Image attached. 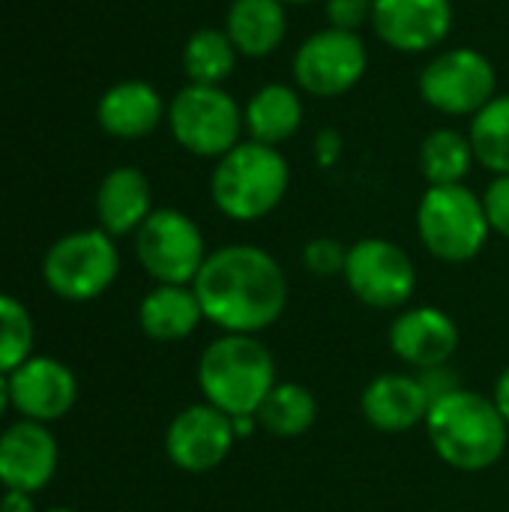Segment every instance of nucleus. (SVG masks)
<instances>
[{
	"mask_svg": "<svg viewBox=\"0 0 509 512\" xmlns=\"http://www.w3.org/2000/svg\"><path fill=\"white\" fill-rule=\"evenodd\" d=\"M204 321L222 333L258 336L270 330L288 306V276L261 246L231 243L207 255L192 282Z\"/></svg>",
	"mask_w": 509,
	"mask_h": 512,
	"instance_id": "nucleus-1",
	"label": "nucleus"
},
{
	"mask_svg": "<svg viewBox=\"0 0 509 512\" xmlns=\"http://www.w3.org/2000/svg\"><path fill=\"white\" fill-rule=\"evenodd\" d=\"M423 426L435 456L462 474L489 471L507 453L509 426L495 399L468 387L435 399Z\"/></svg>",
	"mask_w": 509,
	"mask_h": 512,
	"instance_id": "nucleus-2",
	"label": "nucleus"
},
{
	"mask_svg": "<svg viewBox=\"0 0 509 512\" xmlns=\"http://www.w3.org/2000/svg\"><path fill=\"white\" fill-rule=\"evenodd\" d=\"M198 390L204 402L228 417H255L279 384L276 357L258 336L222 333L198 357Z\"/></svg>",
	"mask_w": 509,
	"mask_h": 512,
	"instance_id": "nucleus-3",
	"label": "nucleus"
},
{
	"mask_svg": "<svg viewBox=\"0 0 509 512\" xmlns=\"http://www.w3.org/2000/svg\"><path fill=\"white\" fill-rule=\"evenodd\" d=\"M291 168L279 147L240 141L210 174V198L231 222H258L270 216L288 195Z\"/></svg>",
	"mask_w": 509,
	"mask_h": 512,
	"instance_id": "nucleus-4",
	"label": "nucleus"
},
{
	"mask_svg": "<svg viewBox=\"0 0 509 512\" xmlns=\"http://www.w3.org/2000/svg\"><path fill=\"white\" fill-rule=\"evenodd\" d=\"M492 225L483 195L456 186H429L417 204V237L423 249L444 264L474 261L489 243Z\"/></svg>",
	"mask_w": 509,
	"mask_h": 512,
	"instance_id": "nucleus-5",
	"label": "nucleus"
},
{
	"mask_svg": "<svg viewBox=\"0 0 509 512\" xmlns=\"http://www.w3.org/2000/svg\"><path fill=\"white\" fill-rule=\"evenodd\" d=\"M120 273L114 237L102 228H84L54 240L42 258L48 291L66 303H90L102 297Z\"/></svg>",
	"mask_w": 509,
	"mask_h": 512,
	"instance_id": "nucleus-6",
	"label": "nucleus"
},
{
	"mask_svg": "<svg viewBox=\"0 0 509 512\" xmlns=\"http://www.w3.org/2000/svg\"><path fill=\"white\" fill-rule=\"evenodd\" d=\"M168 129L174 141L201 159H222L243 141V108L225 87L186 84L168 105Z\"/></svg>",
	"mask_w": 509,
	"mask_h": 512,
	"instance_id": "nucleus-7",
	"label": "nucleus"
},
{
	"mask_svg": "<svg viewBox=\"0 0 509 512\" xmlns=\"http://www.w3.org/2000/svg\"><path fill=\"white\" fill-rule=\"evenodd\" d=\"M429 108L450 117H474L498 96V72L492 60L468 45L438 51L417 78Z\"/></svg>",
	"mask_w": 509,
	"mask_h": 512,
	"instance_id": "nucleus-8",
	"label": "nucleus"
},
{
	"mask_svg": "<svg viewBox=\"0 0 509 512\" xmlns=\"http://www.w3.org/2000/svg\"><path fill=\"white\" fill-rule=\"evenodd\" d=\"M207 255L198 222L183 210L159 207L135 231V258L156 285H192Z\"/></svg>",
	"mask_w": 509,
	"mask_h": 512,
	"instance_id": "nucleus-9",
	"label": "nucleus"
},
{
	"mask_svg": "<svg viewBox=\"0 0 509 512\" xmlns=\"http://www.w3.org/2000/svg\"><path fill=\"white\" fill-rule=\"evenodd\" d=\"M348 291L369 309H405L417 291V267L411 255L384 237H363L348 246L342 273Z\"/></svg>",
	"mask_w": 509,
	"mask_h": 512,
	"instance_id": "nucleus-10",
	"label": "nucleus"
},
{
	"mask_svg": "<svg viewBox=\"0 0 509 512\" xmlns=\"http://www.w3.org/2000/svg\"><path fill=\"white\" fill-rule=\"evenodd\" d=\"M366 66L369 51L360 33L324 27L294 51V84L315 99H336L360 84Z\"/></svg>",
	"mask_w": 509,
	"mask_h": 512,
	"instance_id": "nucleus-11",
	"label": "nucleus"
},
{
	"mask_svg": "<svg viewBox=\"0 0 509 512\" xmlns=\"http://www.w3.org/2000/svg\"><path fill=\"white\" fill-rule=\"evenodd\" d=\"M237 432L234 417L198 402L183 408L165 429V456L183 474H210L234 450Z\"/></svg>",
	"mask_w": 509,
	"mask_h": 512,
	"instance_id": "nucleus-12",
	"label": "nucleus"
},
{
	"mask_svg": "<svg viewBox=\"0 0 509 512\" xmlns=\"http://www.w3.org/2000/svg\"><path fill=\"white\" fill-rule=\"evenodd\" d=\"M9 393L12 411L21 420L51 426L75 408L78 378L63 360L33 354L9 375Z\"/></svg>",
	"mask_w": 509,
	"mask_h": 512,
	"instance_id": "nucleus-13",
	"label": "nucleus"
},
{
	"mask_svg": "<svg viewBox=\"0 0 509 512\" xmlns=\"http://www.w3.org/2000/svg\"><path fill=\"white\" fill-rule=\"evenodd\" d=\"M372 30L399 54H426L453 30V0H372Z\"/></svg>",
	"mask_w": 509,
	"mask_h": 512,
	"instance_id": "nucleus-14",
	"label": "nucleus"
},
{
	"mask_svg": "<svg viewBox=\"0 0 509 512\" xmlns=\"http://www.w3.org/2000/svg\"><path fill=\"white\" fill-rule=\"evenodd\" d=\"M390 351L411 369L429 372L450 366L462 345L459 324L438 306H411L402 309L387 330Z\"/></svg>",
	"mask_w": 509,
	"mask_h": 512,
	"instance_id": "nucleus-15",
	"label": "nucleus"
},
{
	"mask_svg": "<svg viewBox=\"0 0 509 512\" xmlns=\"http://www.w3.org/2000/svg\"><path fill=\"white\" fill-rule=\"evenodd\" d=\"M60 465V447L45 423L15 420L0 432V486L15 492H42Z\"/></svg>",
	"mask_w": 509,
	"mask_h": 512,
	"instance_id": "nucleus-16",
	"label": "nucleus"
},
{
	"mask_svg": "<svg viewBox=\"0 0 509 512\" xmlns=\"http://www.w3.org/2000/svg\"><path fill=\"white\" fill-rule=\"evenodd\" d=\"M432 399L420 381V375L408 372H384L372 378L360 396L363 420L387 435H402L426 423Z\"/></svg>",
	"mask_w": 509,
	"mask_h": 512,
	"instance_id": "nucleus-17",
	"label": "nucleus"
},
{
	"mask_svg": "<svg viewBox=\"0 0 509 512\" xmlns=\"http://www.w3.org/2000/svg\"><path fill=\"white\" fill-rule=\"evenodd\" d=\"M168 117V105L162 102L159 90L147 81L129 78L111 84L96 105V120L105 135L120 141H138L159 129Z\"/></svg>",
	"mask_w": 509,
	"mask_h": 512,
	"instance_id": "nucleus-18",
	"label": "nucleus"
},
{
	"mask_svg": "<svg viewBox=\"0 0 509 512\" xmlns=\"http://www.w3.org/2000/svg\"><path fill=\"white\" fill-rule=\"evenodd\" d=\"M153 213V192L144 171L132 165L111 168L96 189V219L111 237L135 234Z\"/></svg>",
	"mask_w": 509,
	"mask_h": 512,
	"instance_id": "nucleus-19",
	"label": "nucleus"
},
{
	"mask_svg": "<svg viewBox=\"0 0 509 512\" xmlns=\"http://www.w3.org/2000/svg\"><path fill=\"white\" fill-rule=\"evenodd\" d=\"M243 126H246V138L258 144H270V147L285 144L303 126V99L297 87L282 81H270L258 87L243 105Z\"/></svg>",
	"mask_w": 509,
	"mask_h": 512,
	"instance_id": "nucleus-20",
	"label": "nucleus"
},
{
	"mask_svg": "<svg viewBox=\"0 0 509 512\" xmlns=\"http://www.w3.org/2000/svg\"><path fill=\"white\" fill-rule=\"evenodd\" d=\"M288 6L282 0H231L225 33L240 57H267L288 36Z\"/></svg>",
	"mask_w": 509,
	"mask_h": 512,
	"instance_id": "nucleus-21",
	"label": "nucleus"
},
{
	"mask_svg": "<svg viewBox=\"0 0 509 512\" xmlns=\"http://www.w3.org/2000/svg\"><path fill=\"white\" fill-rule=\"evenodd\" d=\"M204 321L192 285H156L138 306V327L153 342L189 339Z\"/></svg>",
	"mask_w": 509,
	"mask_h": 512,
	"instance_id": "nucleus-22",
	"label": "nucleus"
},
{
	"mask_svg": "<svg viewBox=\"0 0 509 512\" xmlns=\"http://www.w3.org/2000/svg\"><path fill=\"white\" fill-rule=\"evenodd\" d=\"M420 174L426 177L429 186H456L465 183V177L471 174L477 156H474V144L468 138V132L441 126L432 129L423 141H420Z\"/></svg>",
	"mask_w": 509,
	"mask_h": 512,
	"instance_id": "nucleus-23",
	"label": "nucleus"
},
{
	"mask_svg": "<svg viewBox=\"0 0 509 512\" xmlns=\"http://www.w3.org/2000/svg\"><path fill=\"white\" fill-rule=\"evenodd\" d=\"M255 420H258V429H264L273 438H282V441L300 438L318 420L315 393L297 381H279L264 399V405L258 408Z\"/></svg>",
	"mask_w": 509,
	"mask_h": 512,
	"instance_id": "nucleus-24",
	"label": "nucleus"
},
{
	"mask_svg": "<svg viewBox=\"0 0 509 512\" xmlns=\"http://www.w3.org/2000/svg\"><path fill=\"white\" fill-rule=\"evenodd\" d=\"M237 57L240 51L234 48L225 27H201L183 45V72L189 84L222 87L234 75Z\"/></svg>",
	"mask_w": 509,
	"mask_h": 512,
	"instance_id": "nucleus-25",
	"label": "nucleus"
},
{
	"mask_svg": "<svg viewBox=\"0 0 509 512\" xmlns=\"http://www.w3.org/2000/svg\"><path fill=\"white\" fill-rule=\"evenodd\" d=\"M468 138L477 162L495 177L509 174V93H498L483 111L471 117Z\"/></svg>",
	"mask_w": 509,
	"mask_h": 512,
	"instance_id": "nucleus-26",
	"label": "nucleus"
},
{
	"mask_svg": "<svg viewBox=\"0 0 509 512\" xmlns=\"http://www.w3.org/2000/svg\"><path fill=\"white\" fill-rule=\"evenodd\" d=\"M36 324L30 309L12 294L0 291V375H12L24 360L33 357Z\"/></svg>",
	"mask_w": 509,
	"mask_h": 512,
	"instance_id": "nucleus-27",
	"label": "nucleus"
},
{
	"mask_svg": "<svg viewBox=\"0 0 509 512\" xmlns=\"http://www.w3.org/2000/svg\"><path fill=\"white\" fill-rule=\"evenodd\" d=\"M345 261H348V246H342L333 237H315L303 246V267H306V273H312L318 279L342 276Z\"/></svg>",
	"mask_w": 509,
	"mask_h": 512,
	"instance_id": "nucleus-28",
	"label": "nucleus"
},
{
	"mask_svg": "<svg viewBox=\"0 0 509 512\" xmlns=\"http://www.w3.org/2000/svg\"><path fill=\"white\" fill-rule=\"evenodd\" d=\"M327 27L360 33L366 24H372V0H324Z\"/></svg>",
	"mask_w": 509,
	"mask_h": 512,
	"instance_id": "nucleus-29",
	"label": "nucleus"
},
{
	"mask_svg": "<svg viewBox=\"0 0 509 512\" xmlns=\"http://www.w3.org/2000/svg\"><path fill=\"white\" fill-rule=\"evenodd\" d=\"M483 207H486L492 234L509 240V174L495 177V180L486 186V192H483Z\"/></svg>",
	"mask_w": 509,
	"mask_h": 512,
	"instance_id": "nucleus-30",
	"label": "nucleus"
},
{
	"mask_svg": "<svg viewBox=\"0 0 509 512\" xmlns=\"http://www.w3.org/2000/svg\"><path fill=\"white\" fill-rule=\"evenodd\" d=\"M420 381H423V387H426V393H429L432 402L462 387V384L456 381V375L450 372V366H438V369L420 372Z\"/></svg>",
	"mask_w": 509,
	"mask_h": 512,
	"instance_id": "nucleus-31",
	"label": "nucleus"
},
{
	"mask_svg": "<svg viewBox=\"0 0 509 512\" xmlns=\"http://www.w3.org/2000/svg\"><path fill=\"white\" fill-rule=\"evenodd\" d=\"M0 512H36L33 495H30V492L6 489V492H3V498H0Z\"/></svg>",
	"mask_w": 509,
	"mask_h": 512,
	"instance_id": "nucleus-32",
	"label": "nucleus"
},
{
	"mask_svg": "<svg viewBox=\"0 0 509 512\" xmlns=\"http://www.w3.org/2000/svg\"><path fill=\"white\" fill-rule=\"evenodd\" d=\"M492 399H495V405H498L501 417L507 420V426H509V366H507V369H504V372H501V375H498Z\"/></svg>",
	"mask_w": 509,
	"mask_h": 512,
	"instance_id": "nucleus-33",
	"label": "nucleus"
},
{
	"mask_svg": "<svg viewBox=\"0 0 509 512\" xmlns=\"http://www.w3.org/2000/svg\"><path fill=\"white\" fill-rule=\"evenodd\" d=\"M12 408V393H9V375H0V417Z\"/></svg>",
	"mask_w": 509,
	"mask_h": 512,
	"instance_id": "nucleus-34",
	"label": "nucleus"
},
{
	"mask_svg": "<svg viewBox=\"0 0 509 512\" xmlns=\"http://www.w3.org/2000/svg\"><path fill=\"white\" fill-rule=\"evenodd\" d=\"M42 512H78V510H72V507H48V510H42Z\"/></svg>",
	"mask_w": 509,
	"mask_h": 512,
	"instance_id": "nucleus-35",
	"label": "nucleus"
},
{
	"mask_svg": "<svg viewBox=\"0 0 509 512\" xmlns=\"http://www.w3.org/2000/svg\"><path fill=\"white\" fill-rule=\"evenodd\" d=\"M285 6H303V3H312V0H282Z\"/></svg>",
	"mask_w": 509,
	"mask_h": 512,
	"instance_id": "nucleus-36",
	"label": "nucleus"
}]
</instances>
